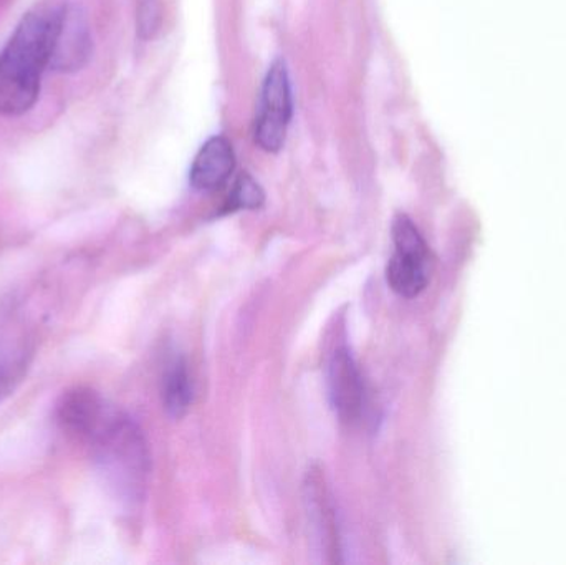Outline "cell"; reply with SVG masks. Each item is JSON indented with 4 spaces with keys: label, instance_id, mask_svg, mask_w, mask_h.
I'll return each instance as SVG.
<instances>
[{
    "label": "cell",
    "instance_id": "cell-1",
    "mask_svg": "<svg viewBox=\"0 0 566 565\" xmlns=\"http://www.w3.org/2000/svg\"><path fill=\"white\" fill-rule=\"evenodd\" d=\"M60 7H36L23 15L0 52V113L22 115L35 105L50 62Z\"/></svg>",
    "mask_w": 566,
    "mask_h": 565
},
{
    "label": "cell",
    "instance_id": "cell-7",
    "mask_svg": "<svg viewBox=\"0 0 566 565\" xmlns=\"http://www.w3.org/2000/svg\"><path fill=\"white\" fill-rule=\"evenodd\" d=\"M108 408L109 405H106L96 391L90 388H75L63 395L56 407V418L62 430L70 437L88 441Z\"/></svg>",
    "mask_w": 566,
    "mask_h": 565
},
{
    "label": "cell",
    "instance_id": "cell-13",
    "mask_svg": "<svg viewBox=\"0 0 566 565\" xmlns=\"http://www.w3.org/2000/svg\"><path fill=\"white\" fill-rule=\"evenodd\" d=\"M161 10L159 0H139L138 2V33L142 39H151L159 27Z\"/></svg>",
    "mask_w": 566,
    "mask_h": 565
},
{
    "label": "cell",
    "instance_id": "cell-12",
    "mask_svg": "<svg viewBox=\"0 0 566 565\" xmlns=\"http://www.w3.org/2000/svg\"><path fill=\"white\" fill-rule=\"evenodd\" d=\"M27 360L25 352L7 355L0 358V404L12 394L13 388L22 380L25 374Z\"/></svg>",
    "mask_w": 566,
    "mask_h": 565
},
{
    "label": "cell",
    "instance_id": "cell-4",
    "mask_svg": "<svg viewBox=\"0 0 566 565\" xmlns=\"http://www.w3.org/2000/svg\"><path fill=\"white\" fill-rule=\"evenodd\" d=\"M292 86L282 60H275L262 85L259 115L255 118V142L269 153L281 151L292 119Z\"/></svg>",
    "mask_w": 566,
    "mask_h": 565
},
{
    "label": "cell",
    "instance_id": "cell-10",
    "mask_svg": "<svg viewBox=\"0 0 566 565\" xmlns=\"http://www.w3.org/2000/svg\"><path fill=\"white\" fill-rule=\"evenodd\" d=\"M192 378L185 358H175L166 368L163 377V407L169 417L179 420L188 414L192 404Z\"/></svg>",
    "mask_w": 566,
    "mask_h": 565
},
{
    "label": "cell",
    "instance_id": "cell-3",
    "mask_svg": "<svg viewBox=\"0 0 566 565\" xmlns=\"http://www.w3.org/2000/svg\"><path fill=\"white\" fill-rule=\"evenodd\" d=\"M395 254L386 268L389 287L401 297H418L431 279V252L418 226L406 215H398L391 226Z\"/></svg>",
    "mask_w": 566,
    "mask_h": 565
},
{
    "label": "cell",
    "instance_id": "cell-2",
    "mask_svg": "<svg viewBox=\"0 0 566 565\" xmlns=\"http://www.w3.org/2000/svg\"><path fill=\"white\" fill-rule=\"evenodd\" d=\"M88 443L113 493L128 504L142 500L149 474V451L138 425L109 407Z\"/></svg>",
    "mask_w": 566,
    "mask_h": 565
},
{
    "label": "cell",
    "instance_id": "cell-9",
    "mask_svg": "<svg viewBox=\"0 0 566 565\" xmlns=\"http://www.w3.org/2000/svg\"><path fill=\"white\" fill-rule=\"evenodd\" d=\"M306 503H308L310 516L318 531L319 541L326 553L328 563H342V546H339L338 523H336L335 508L332 496L325 484V478L319 471L312 470L305 484Z\"/></svg>",
    "mask_w": 566,
    "mask_h": 565
},
{
    "label": "cell",
    "instance_id": "cell-11",
    "mask_svg": "<svg viewBox=\"0 0 566 565\" xmlns=\"http://www.w3.org/2000/svg\"><path fill=\"white\" fill-rule=\"evenodd\" d=\"M265 201L264 189L251 175L244 172L234 182L231 195L224 205V212L242 211V209H259Z\"/></svg>",
    "mask_w": 566,
    "mask_h": 565
},
{
    "label": "cell",
    "instance_id": "cell-6",
    "mask_svg": "<svg viewBox=\"0 0 566 565\" xmlns=\"http://www.w3.org/2000/svg\"><path fill=\"white\" fill-rule=\"evenodd\" d=\"M93 36L88 19L78 7H60L53 29L50 69L78 72L92 59Z\"/></svg>",
    "mask_w": 566,
    "mask_h": 565
},
{
    "label": "cell",
    "instance_id": "cell-8",
    "mask_svg": "<svg viewBox=\"0 0 566 565\" xmlns=\"http://www.w3.org/2000/svg\"><path fill=\"white\" fill-rule=\"evenodd\" d=\"M235 168V153L224 136H212L192 161L189 182L196 191L211 192L222 188Z\"/></svg>",
    "mask_w": 566,
    "mask_h": 565
},
{
    "label": "cell",
    "instance_id": "cell-5",
    "mask_svg": "<svg viewBox=\"0 0 566 565\" xmlns=\"http://www.w3.org/2000/svg\"><path fill=\"white\" fill-rule=\"evenodd\" d=\"M326 388L339 420L353 423L365 408V385L348 345L338 344L326 358Z\"/></svg>",
    "mask_w": 566,
    "mask_h": 565
}]
</instances>
